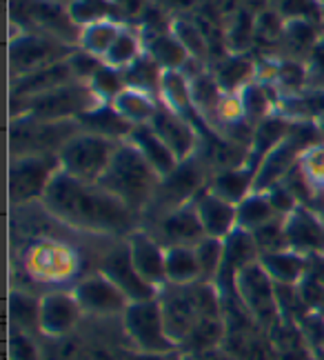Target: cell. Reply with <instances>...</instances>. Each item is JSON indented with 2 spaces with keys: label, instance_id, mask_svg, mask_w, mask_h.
Listing matches in <instances>:
<instances>
[{
  "label": "cell",
  "instance_id": "1",
  "mask_svg": "<svg viewBox=\"0 0 324 360\" xmlns=\"http://www.w3.org/2000/svg\"><path fill=\"white\" fill-rule=\"evenodd\" d=\"M42 205L56 220L74 229L124 238L138 229V214H134L114 193L98 183H82L63 169L53 176Z\"/></svg>",
  "mask_w": 324,
  "mask_h": 360
},
{
  "label": "cell",
  "instance_id": "2",
  "mask_svg": "<svg viewBox=\"0 0 324 360\" xmlns=\"http://www.w3.org/2000/svg\"><path fill=\"white\" fill-rule=\"evenodd\" d=\"M160 178L162 176L151 167L143 151L134 143L122 141L98 185L114 193L134 214L143 216L156 193Z\"/></svg>",
  "mask_w": 324,
  "mask_h": 360
},
{
  "label": "cell",
  "instance_id": "3",
  "mask_svg": "<svg viewBox=\"0 0 324 360\" xmlns=\"http://www.w3.org/2000/svg\"><path fill=\"white\" fill-rule=\"evenodd\" d=\"M101 105L103 101L96 96L89 82L72 80L67 85L53 87L45 94L32 96V98L11 101V114L13 118L30 116L36 120L58 122V120H78Z\"/></svg>",
  "mask_w": 324,
  "mask_h": 360
},
{
  "label": "cell",
  "instance_id": "4",
  "mask_svg": "<svg viewBox=\"0 0 324 360\" xmlns=\"http://www.w3.org/2000/svg\"><path fill=\"white\" fill-rule=\"evenodd\" d=\"M205 180H207V165L198 154L187 160H180L174 172H169L167 176L160 178L156 193H153L143 218L153 223V220L171 214L180 210V207L191 205L205 191Z\"/></svg>",
  "mask_w": 324,
  "mask_h": 360
},
{
  "label": "cell",
  "instance_id": "5",
  "mask_svg": "<svg viewBox=\"0 0 324 360\" xmlns=\"http://www.w3.org/2000/svg\"><path fill=\"white\" fill-rule=\"evenodd\" d=\"M120 141L80 129L60 151V169L82 183H98L107 172L111 158L118 151Z\"/></svg>",
  "mask_w": 324,
  "mask_h": 360
},
{
  "label": "cell",
  "instance_id": "6",
  "mask_svg": "<svg viewBox=\"0 0 324 360\" xmlns=\"http://www.w3.org/2000/svg\"><path fill=\"white\" fill-rule=\"evenodd\" d=\"M78 120H36L30 116L11 118L9 145L13 156L30 154H58V151L80 131Z\"/></svg>",
  "mask_w": 324,
  "mask_h": 360
},
{
  "label": "cell",
  "instance_id": "7",
  "mask_svg": "<svg viewBox=\"0 0 324 360\" xmlns=\"http://www.w3.org/2000/svg\"><path fill=\"white\" fill-rule=\"evenodd\" d=\"M122 331L131 347L140 354H176L178 345L171 340L162 318L158 298L129 302L122 314Z\"/></svg>",
  "mask_w": 324,
  "mask_h": 360
},
{
  "label": "cell",
  "instance_id": "8",
  "mask_svg": "<svg viewBox=\"0 0 324 360\" xmlns=\"http://www.w3.org/2000/svg\"><path fill=\"white\" fill-rule=\"evenodd\" d=\"M76 45H69L65 40L38 34V32H18L9 43V67L11 76H30L40 69H47L51 65H58L72 58Z\"/></svg>",
  "mask_w": 324,
  "mask_h": 360
},
{
  "label": "cell",
  "instance_id": "9",
  "mask_svg": "<svg viewBox=\"0 0 324 360\" xmlns=\"http://www.w3.org/2000/svg\"><path fill=\"white\" fill-rule=\"evenodd\" d=\"M11 20L18 32L49 34L78 47L80 27L69 16V9L53 0H11Z\"/></svg>",
  "mask_w": 324,
  "mask_h": 360
},
{
  "label": "cell",
  "instance_id": "10",
  "mask_svg": "<svg viewBox=\"0 0 324 360\" xmlns=\"http://www.w3.org/2000/svg\"><path fill=\"white\" fill-rule=\"evenodd\" d=\"M60 172L58 154L13 156L9 167V198L13 205H32L42 200L53 176Z\"/></svg>",
  "mask_w": 324,
  "mask_h": 360
},
{
  "label": "cell",
  "instance_id": "11",
  "mask_svg": "<svg viewBox=\"0 0 324 360\" xmlns=\"http://www.w3.org/2000/svg\"><path fill=\"white\" fill-rule=\"evenodd\" d=\"M233 289L240 298L247 314H251L253 321H258L264 327H271L278 318L280 304H278V292L271 276L264 271L260 260L251 262L242 267L235 276Z\"/></svg>",
  "mask_w": 324,
  "mask_h": 360
},
{
  "label": "cell",
  "instance_id": "12",
  "mask_svg": "<svg viewBox=\"0 0 324 360\" xmlns=\"http://www.w3.org/2000/svg\"><path fill=\"white\" fill-rule=\"evenodd\" d=\"M98 271L107 276V278L114 283L127 298H129V302L153 300L160 294V289L149 285L143 276L138 274L127 240L107 247V252L101 256V260H98Z\"/></svg>",
  "mask_w": 324,
  "mask_h": 360
},
{
  "label": "cell",
  "instance_id": "13",
  "mask_svg": "<svg viewBox=\"0 0 324 360\" xmlns=\"http://www.w3.org/2000/svg\"><path fill=\"white\" fill-rule=\"evenodd\" d=\"M72 292L82 307V314H91L98 318H122L124 309L129 307V298L101 271L80 278Z\"/></svg>",
  "mask_w": 324,
  "mask_h": 360
},
{
  "label": "cell",
  "instance_id": "14",
  "mask_svg": "<svg viewBox=\"0 0 324 360\" xmlns=\"http://www.w3.org/2000/svg\"><path fill=\"white\" fill-rule=\"evenodd\" d=\"M27 271L38 283L60 285L76 274V256L69 247L56 240H42L27 254Z\"/></svg>",
  "mask_w": 324,
  "mask_h": 360
},
{
  "label": "cell",
  "instance_id": "15",
  "mask_svg": "<svg viewBox=\"0 0 324 360\" xmlns=\"http://www.w3.org/2000/svg\"><path fill=\"white\" fill-rule=\"evenodd\" d=\"M149 124L160 136V141L174 151L178 160H187L198 154L200 129L193 120L171 112V109L160 103L156 116H153Z\"/></svg>",
  "mask_w": 324,
  "mask_h": 360
},
{
  "label": "cell",
  "instance_id": "16",
  "mask_svg": "<svg viewBox=\"0 0 324 360\" xmlns=\"http://www.w3.org/2000/svg\"><path fill=\"white\" fill-rule=\"evenodd\" d=\"M306 149H309V143L302 141V136L289 131L285 141L276 149H271L260 162V167L256 172V180H253V191L266 193L269 189L278 187L280 180L287 178L291 169H295V165L300 162Z\"/></svg>",
  "mask_w": 324,
  "mask_h": 360
},
{
  "label": "cell",
  "instance_id": "17",
  "mask_svg": "<svg viewBox=\"0 0 324 360\" xmlns=\"http://www.w3.org/2000/svg\"><path fill=\"white\" fill-rule=\"evenodd\" d=\"M131 260L143 278L156 289L167 285V247L147 229H134L124 238Z\"/></svg>",
  "mask_w": 324,
  "mask_h": 360
},
{
  "label": "cell",
  "instance_id": "18",
  "mask_svg": "<svg viewBox=\"0 0 324 360\" xmlns=\"http://www.w3.org/2000/svg\"><path fill=\"white\" fill-rule=\"evenodd\" d=\"M82 307L74 292H47L40 298V334L47 338H65L76 329Z\"/></svg>",
  "mask_w": 324,
  "mask_h": 360
},
{
  "label": "cell",
  "instance_id": "19",
  "mask_svg": "<svg viewBox=\"0 0 324 360\" xmlns=\"http://www.w3.org/2000/svg\"><path fill=\"white\" fill-rule=\"evenodd\" d=\"M147 231L153 233L164 247H174V245L195 247L202 238H207L200 216L195 212V202L185 205L171 214L153 220V229H147Z\"/></svg>",
  "mask_w": 324,
  "mask_h": 360
},
{
  "label": "cell",
  "instance_id": "20",
  "mask_svg": "<svg viewBox=\"0 0 324 360\" xmlns=\"http://www.w3.org/2000/svg\"><path fill=\"white\" fill-rule=\"evenodd\" d=\"M193 202L209 238L224 240L238 229V205L216 196L209 189H205Z\"/></svg>",
  "mask_w": 324,
  "mask_h": 360
},
{
  "label": "cell",
  "instance_id": "21",
  "mask_svg": "<svg viewBox=\"0 0 324 360\" xmlns=\"http://www.w3.org/2000/svg\"><path fill=\"white\" fill-rule=\"evenodd\" d=\"M287 247L298 254H311L324 249V225L306 210H295L285 218Z\"/></svg>",
  "mask_w": 324,
  "mask_h": 360
},
{
  "label": "cell",
  "instance_id": "22",
  "mask_svg": "<svg viewBox=\"0 0 324 360\" xmlns=\"http://www.w3.org/2000/svg\"><path fill=\"white\" fill-rule=\"evenodd\" d=\"M76 80L69 60L51 65L47 69H40L30 76H20L11 80V101H22V98H32V96L45 94L53 87L67 85V82Z\"/></svg>",
  "mask_w": 324,
  "mask_h": 360
},
{
  "label": "cell",
  "instance_id": "23",
  "mask_svg": "<svg viewBox=\"0 0 324 360\" xmlns=\"http://www.w3.org/2000/svg\"><path fill=\"white\" fill-rule=\"evenodd\" d=\"M258 65L253 63L247 53H227L216 60L211 74L218 80V85L224 94H238L249 82L256 80Z\"/></svg>",
  "mask_w": 324,
  "mask_h": 360
},
{
  "label": "cell",
  "instance_id": "24",
  "mask_svg": "<svg viewBox=\"0 0 324 360\" xmlns=\"http://www.w3.org/2000/svg\"><path fill=\"white\" fill-rule=\"evenodd\" d=\"M127 141L134 143L140 151H143V156L149 160V165L160 176H167L169 172H174L178 167L180 160L174 156V151L160 141V136L153 131L151 124H138V127L131 129Z\"/></svg>",
  "mask_w": 324,
  "mask_h": 360
},
{
  "label": "cell",
  "instance_id": "25",
  "mask_svg": "<svg viewBox=\"0 0 324 360\" xmlns=\"http://www.w3.org/2000/svg\"><path fill=\"white\" fill-rule=\"evenodd\" d=\"M260 265L264 267V271L271 276V281L276 285H287V287H295L304 276V254L293 252V249H278V252H266L260 254Z\"/></svg>",
  "mask_w": 324,
  "mask_h": 360
},
{
  "label": "cell",
  "instance_id": "26",
  "mask_svg": "<svg viewBox=\"0 0 324 360\" xmlns=\"http://www.w3.org/2000/svg\"><path fill=\"white\" fill-rule=\"evenodd\" d=\"M158 101L164 107L171 109V112L185 116L189 120H193L191 114L198 116V112H195V107H193V98H191V80L185 72H178V69L162 74Z\"/></svg>",
  "mask_w": 324,
  "mask_h": 360
},
{
  "label": "cell",
  "instance_id": "27",
  "mask_svg": "<svg viewBox=\"0 0 324 360\" xmlns=\"http://www.w3.org/2000/svg\"><path fill=\"white\" fill-rule=\"evenodd\" d=\"M80 127L84 131H91V134H101L107 136L111 141H127L134 129V124L127 122L111 103H103L101 107H96L93 112L84 114L82 118H78Z\"/></svg>",
  "mask_w": 324,
  "mask_h": 360
},
{
  "label": "cell",
  "instance_id": "28",
  "mask_svg": "<svg viewBox=\"0 0 324 360\" xmlns=\"http://www.w3.org/2000/svg\"><path fill=\"white\" fill-rule=\"evenodd\" d=\"M253 180H256V169H251L245 165V167H238V169L214 174L211 185L207 189L233 205H240L249 193H253Z\"/></svg>",
  "mask_w": 324,
  "mask_h": 360
},
{
  "label": "cell",
  "instance_id": "29",
  "mask_svg": "<svg viewBox=\"0 0 324 360\" xmlns=\"http://www.w3.org/2000/svg\"><path fill=\"white\" fill-rule=\"evenodd\" d=\"M111 105H114V109L127 122L138 127V124H149L153 120V116H156L158 107H160V101L156 96H149L145 91L127 87L116 96V101Z\"/></svg>",
  "mask_w": 324,
  "mask_h": 360
},
{
  "label": "cell",
  "instance_id": "30",
  "mask_svg": "<svg viewBox=\"0 0 324 360\" xmlns=\"http://www.w3.org/2000/svg\"><path fill=\"white\" fill-rule=\"evenodd\" d=\"M200 265L195 247L174 245L167 247V285H193L200 283Z\"/></svg>",
  "mask_w": 324,
  "mask_h": 360
},
{
  "label": "cell",
  "instance_id": "31",
  "mask_svg": "<svg viewBox=\"0 0 324 360\" xmlns=\"http://www.w3.org/2000/svg\"><path fill=\"white\" fill-rule=\"evenodd\" d=\"M145 51L164 69V72H174V69L182 72V69L187 67V63L191 60L189 51L174 36V32H164V34H158L153 38H147Z\"/></svg>",
  "mask_w": 324,
  "mask_h": 360
},
{
  "label": "cell",
  "instance_id": "32",
  "mask_svg": "<svg viewBox=\"0 0 324 360\" xmlns=\"http://www.w3.org/2000/svg\"><path fill=\"white\" fill-rule=\"evenodd\" d=\"M171 32L180 40L185 49L189 51V56L198 63H209L211 58V40L205 34L202 25L198 18L191 16H176L171 22Z\"/></svg>",
  "mask_w": 324,
  "mask_h": 360
},
{
  "label": "cell",
  "instance_id": "33",
  "mask_svg": "<svg viewBox=\"0 0 324 360\" xmlns=\"http://www.w3.org/2000/svg\"><path fill=\"white\" fill-rule=\"evenodd\" d=\"M124 22L116 20V18H107V20H98L91 22L87 27H82L80 32V40H78V47L89 51L91 56L96 58H105V53L111 49V45L116 43V38L120 36Z\"/></svg>",
  "mask_w": 324,
  "mask_h": 360
},
{
  "label": "cell",
  "instance_id": "34",
  "mask_svg": "<svg viewBox=\"0 0 324 360\" xmlns=\"http://www.w3.org/2000/svg\"><path fill=\"white\" fill-rule=\"evenodd\" d=\"M124 82L127 87L138 89V91H145L149 96H156L160 94V82H162V74L164 69L153 60L149 53L145 51L134 65H129L124 69Z\"/></svg>",
  "mask_w": 324,
  "mask_h": 360
},
{
  "label": "cell",
  "instance_id": "35",
  "mask_svg": "<svg viewBox=\"0 0 324 360\" xmlns=\"http://www.w3.org/2000/svg\"><path fill=\"white\" fill-rule=\"evenodd\" d=\"M143 53H145V43H143V38H140L138 30L124 25L120 36L116 38V43L111 45V49L105 53L103 63L124 72V69L129 65H134L140 56H143Z\"/></svg>",
  "mask_w": 324,
  "mask_h": 360
},
{
  "label": "cell",
  "instance_id": "36",
  "mask_svg": "<svg viewBox=\"0 0 324 360\" xmlns=\"http://www.w3.org/2000/svg\"><path fill=\"white\" fill-rule=\"evenodd\" d=\"M238 96H240V105H242L245 118L253 124V127L273 114V98L269 96V87H266V82L253 80V82H249L247 87H242L240 91H238Z\"/></svg>",
  "mask_w": 324,
  "mask_h": 360
},
{
  "label": "cell",
  "instance_id": "37",
  "mask_svg": "<svg viewBox=\"0 0 324 360\" xmlns=\"http://www.w3.org/2000/svg\"><path fill=\"white\" fill-rule=\"evenodd\" d=\"M273 218H278V214H276L273 205H271L266 193L253 191L240 205H238V227L245 229V231L258 229Z\"/></svg>",
  "mask_w": 324,
  "mask_h": 360
},
{
  "label": "cell",
  "instance_id": "38",
  "mask_svg": "<svg viewBox=\"0 0 324 360\" xmlns=\"http://www.w3.org/2000/svg\"><path fill=\"white\" fill-rule=\"evenodd\" d=\"M253 40H256V16L240 9L229 18L227 32H224V49L227 53H247Z\"/></svg>",
  "mask_w": 324,
  "mask_h": 360
},
{
  "label": "cell",
  "instance_id": "39",
  "mask_svg": "<svg viewBox=\"0 0 324 360\" xmlns=\"http://www.w3.org/2000/svg\"><path fill=\"white\" fill-rule=\"evenodd\" d=\"M322 38L320 25L306 18H295L285 22V32H283V43L295 51V53H309L311 56L313 47L318 45V40Z\"/></svg>",
  "mask_w": 324,
  "mask_h": 360
},
{
  "label": "cell",
  "instance_id": "40",
  "mask_svg": "<svg viewBox=\"0 0 324 360\" xmlns=\"http://www.w3.org/2000/svg\"><path fill=\"white\" fill-rule=\"evenodd\" d=\"M9 309L13 327L27 331V334L40 331V298L25 292H11Z\"/></svg>",
  "mask_w": 324,
  "mask_h": 360
},
{
  "label": "cell",
  "instance_id": "41",
  "mask_svg": "<svg viewBox=\"0 0 324 360\" xmlns=\"http://www.w3.org/2000/svg\"><path fill=\"white\" fill-rule=\"evenodd\" d=\"M67 9H69V16H72V20L80 30L91 22L107 20V18L124 20L122 13L111 3H107V0H72V3L67 5Z\"/></svg>",
  "mask_w": 324,
  "mask_h": 360
},
{
  "label": "cell",
  "instance_id": "42",
  "mask_svg": "<svg viewBox=\"0 0 324 360\" xmlns=\"http://www.w3.org/2000/svg\"><path fill=\"white\" fill-rule=\"evenodd\" d=\"M195 256H198L202 283L216 285L220 269H222V260H224V240L209 238V236L202 238L198 245H195Z\"/></svg>",
  "mask_w": 324,
  "mask_h": 360
},
{
  "label": "cell",
  "instance_id": "43",
  "mask_svg": "<svg viewBox=\"0 0 324 360\" xmlns=\"http://www.w3.org/2000/svg\"><path fill=\"white\" fill-rule=\"evenodd\" d=\"M273 80L287 91V96H300L309 80V67H304L298 58H283L276 63Z\"/></svg>",
  "mask_w": 324,
  "mask_h": 360
},
{
  "label": "cell",
  "instance_id": "44",
  "mask_svg": "<svg viewBox=\"0 0 324 360\" xmlns=\"http://www.w3.org/2000/svg\"><path fill=\"white\" fill-rule=\"evenodd\" d=\"M89 85H91V89L96 91V96L103 103H114L116 96L122 89H127L124 74L120 72V69H114V67H109L105 63L98 67V72L91 76Z\"/></svg>",
  "mask_w": 324,
  "mask_h": 360
},
{
  "label": "cell",
  "instance_id": "45",
  "mask_svg": "<svg viewBox=\"0 0 324 360\" xmlns=\"http://www.w3.org/2000/svg\"><path fill=\"white\" fill-rule=\"evenodd\" d=\"M9 352H11V360H40V349L36 340L32 338V334L11 327V338H9Z\"/></svg>",
  "mask_w": 324,
  "mask_h": 360
},
{
  "label": "cell",
  "instance_id": "46",
  "mask_svg": "<svg viewBox=\"0 0 324 360\" xmlns=\"http://www.w3.org/2000/svg\"><path fill=\"white\" fill-rule=\"evenodd\" d=\"M300 169L311 185H324V147H309L300 158Z\"/></svg>",
  "mask_w": 324,
  "mask_h": 360
},
{
  "label": "cell",
  "instance_id": "47",
  "mask_svg": "<svg viewBox=\"0 0 324 360\" xmlns=\"http://www.w3.org/2000/svg\"><path fill=\"white\" fill-rule=\"evenodd\" d=\"M101 65H103L101 58L91 56L89 51H84L80 47L72 53V58H69V67H72L74 78L76 80H82V82H89L91 76L98 72V67H101Z\"/></svg>",
  "mask_w": 324,
  "mask_h": 360
},
{
  "label": "cell",
  "instance_id": "48",
  "mask_svg": "<svg viewBox=\"0 0 324 360\" xmlns=\"http://www.w3.org/2000/svg\"><path fill=\"white\" fill-rule=\"evenodd\" d=\"M266 196H269L278 216H283V214L289 216L291 212L298 210V207H295V196L289 191V187H273L266 191Z\"/></svg>",
  "mask_w": 324,
  "mask_h": 360
},
{
  "label": "cell",
  "instance_id": "49",
  "mask_svg": "<svg viewBox=\"0 0 324 360\" xmlns=\"http://www.w3.org/2000/svg\"><path fill=\"white\" fill-rule=\"evenodd\" d=\"M151 3L160 7L164 13H169L171 18H176V16H187L191 9H195L200 0H151Z\"/></svg>",
  "mask_w": 324,
  "mask_h": 360
},
{
  "label": "cell",
  "instance_id": "50",
  "mask_svg": "<svg viewBox=\"0 0 324 360\" xmlns=\"http://www.w3.org/2000/svg\"><path fill=\"white\" fill-rule=\"evenodd\" d=\"M129 360H176L174 354H140L136 352Z\"/></svg>",
  "mask_w": 324,
  "mask_h": 360
},
{
  "label": "cell",
  "instance_id": "51",
  "mask_svg": "<svg viewBox=\"0 0 324 360\" xmlns=\"http://www.w3.org/2000/svg\"><path fill=\"white\" fill-rule=\"evenodd\" d=\"M318 5H320V9H322V18H324V0H318Z\"/></svg>",
  "mask_w": 324,
  "mask_h": 360
},
{
  "label": "cell",
  "instance_id": "52",
  "mask_svg": "<svg viewBox=\"0 0 324 360\" xmlns=\"http://www.w3.org/2000/svg\"><path fill=\"white\" fill-rule=\"evenodd\" d=\"M53 3H63V5H69L72 0H53Z\"/></svg>",
  "mask_w": 324,
  "mask_h": 360
},
{
  "label": "cell",
  "instance_id": "53",
  "mask_svg": "<svg viewBox=\"0 0 324 360\" xmlns=\"http://www.w3.org/2000/svg\"><path fill=\"white\" fill-rule=\"evenodd\" d=\"M193 360H195V358H193Z\"/></svg>",
  "mask_w": 324,
  "mask_h": 360
}]
</instances>
